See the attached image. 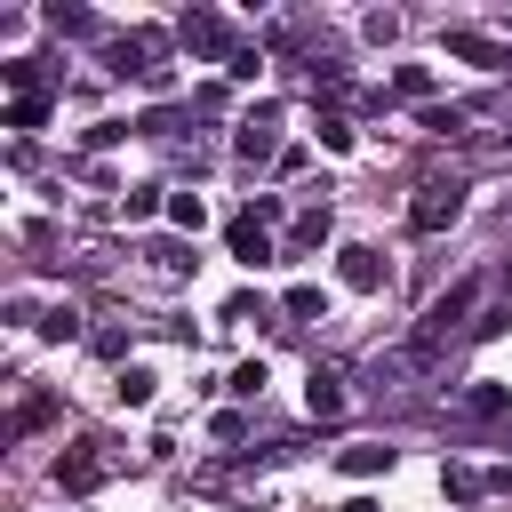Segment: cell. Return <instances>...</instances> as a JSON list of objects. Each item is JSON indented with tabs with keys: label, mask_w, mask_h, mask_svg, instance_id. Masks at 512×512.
<instances>
[{
	"label": "cell",
	"mask_w": 512,
	"mask_h": 512,
	"mask_svg": "<svg viewBox=\"0 0 512 512\" xmlns=\"http://www.w3.org/2000/svg\"><path fill=\"white\" fill-rule=\"evenodd\" d=\"M472 312H488V272H472V280H456L448 296H432V312H424V328H416V360H432L440 344H456V336H472Z\"/></svg>",
	"instance_id": "obj_1"
},
{
	"label": "cell",
	"mask_w": 512,
	"mask_h": 512,
	"mask_svg": "<svg viewBox=\"0 0 512 512\" xmlns=\"http://www.w3.org/2000/svg\"><path fill=\"white\" fill-rule=\"evenodd\" d=\"M456 216H464V184H456V176L416 184V200H408V232H424V240H432V232H448Z\"/></svg>",
	"instance_id": "obj_2"
},
{
	"label": "cell",
	"mask_w": 512,
	"mask_h": 512,
	"mask_svg": "<svg viewBox=\"0 0 512 512\" xmlns=\"http://www.w3.org/2000/svg\"><path fill=\"white\" fill-rule=\"evenodd\" d=\"M176 40H184V56H224V64L240 56V40H232V24H224L216 8H192V16L176 24Z\"/></svg>",
	"instance_id": "obj_3"
},
{
	"label": "cell",
	"mask_w": 512,
	"mask_h": 512,
	"mask_svg": "<svg viewBox=\"0 0 512 512\" xmlns=\"http://www.w3.org/2000/svg\"><path fill=\"white\" fill-rule=\"evenodd\" d=\"M224 248H232V256H240L248 272H264V264H280V240H272V224H256L248 208H240V216L224 224Z\"/></svg>",
	"instance_id": "obj_4"
},
{
	"label": "cell",
	"mask_w": 512,
	"mask_h": 512,
	"mask_svg": "<svg viewBox=\"0 0 512 512\" xmlns=\"http://www.w3.org/2000/svg\"><path fill=\"white\" fill-rule=\"evenodd\" d=\"M104 472H112V464H104V448H96V440H72V448L56 456V488H64V496L104 488Z\"/></svg>",
	"instance_id": "obj_5"
},
{
	"label": "cell",
	"mask_w": 512,
	"mask_h": 512,
	"mask_svg": "<svg viewBox=\"0 0 512 512\" xmlns=\"http://www.w3.org/2000/svg\"><path fill=\"white\" fill-rule=\"evenodd\" d=\"M272 128H280V112H272V104H248V112H240V128H232V152H240L248 168H256V160H280Z\"/></svg>",
	"instance_id": "obj_6"
},
{
	"label": "cell",
	"mask_w": 512,
	"mask_h": 512,
	"mask_svg": "<svg viewBox=\"0 0 512 512\" xmlns=\"http://www.w3.org/2000/svg\"><path fill=\"white\" fill-rule=\"evenodd\" d=\"M440 48H448L456 64H480V72H512V40H488V32H472V24H456Z\"/></svg>",
	"instance_id": "obj_7"
},
{
	"label": "cell",
	"mask_w": 512,
	"mask_h": 512,
	"mask_svg": "<svg viewBox=\"0 0 512 512\" xmlns=\"http://www.w3.org/2000/svg\"><path fill=\"white\" fill-rule=\"evenodd\" d=\"M160 48H168V32H152V24H136V32H120V40H112V72H120V80H128V72L144 80V72H160V64H152Z\"/></svg>",
	"instance_id": "obj_8"
},
{
	"label": "cell",
	"mask_w": 512,
	"mask_h": 512,
	"mask_svg": "<svg viewBox=\"0 0 512 512\" xmlns=\"http://www.w3.org/2000/svg\"><path fill=\"white\" fill-rule=\"evenodd\" d=\"M336 272H344V288H352V296H376V288H384V256H376V248H360V240H352V248H336Z\"/></svg>",
	"instance_id": "obj_9"
},
{
	"label": "cell",
	"mask_w": 512,
	"mask_h": 512,
	"mask_svg": "<svg viewBox=\"0 0 512 512\" xmlns=\"http://www.w3.org/2000/svg\"><path fill=\"white\" fill-rule=\"evenodd\" d=\"M504 408H512V392H504V384H488V376L456 392V416H464V424H496Z\"/></svg>",
	"instance_id": "obj_10"
},
{
	"label": "cell",
	"mask_w": 512,
	"mask_h": 512,
	"mask_svg": "<svg viewBox=\"0 0 512 512\" xmlns=\"http://www.w3.org/2000/svg\"><path fill=\"white\" fill-rule=\"evenodd\" d=\"M328 232H336V216H328V200H320V208H304V216L288 224L280 248H288V256H312V248H328Z\"/></svg>",
	"instance_id": "obj_11"
},
{
	"label": "cell",
	"mask_w": 512,
	"mask_h": 512,
	"mask_svg": "<svg viewBox=\"0 0 512 512\" xmlns=\"http://www.w3.org/2000/svg\"><path fill=\"white\" fill-rule=\"evenodd\" d=\"M304 408L328 424V416H344V376L336 368H312V384H304Z\"/></svg>",
	"instance_id": "obj_12"
},
{
	"label": "cell",
	"mask_w": 512,
	"mask_h": 512,
	"mask_svg": "<svg viewBox=\"0 0 512 512\" xmlns=\"http://www.w3.org/2000/svg\"><path fill=\"white\" fill-rule=\"evenodd\" d=\"M336 464H344L352 480H376V472H392V448H384V440H352Z\"/></svg>",
	"instance_id": "obj_13"
},
{
	"label": "cell",
	"mask_w": 512,
	"mask_h": 512,
	"mask_svg": "<svg viewBox=\"0 0 512 512\" xmlns=\"http://www.w3.org/2000/svg\"><path fill=\"white\" fill-rule=\"evenodd\" d=\"M112 392H120V408H152V392H160V376H152V368H136V360H128V368H120V376H112Z\"/></svg>",
	"instance_id": "obj_14"
},
{
	"label": "cell",
	"mask_w": 512,
	"mask_h": 512,
	"mask_svg": "<svg viewBox=\"0 0 512 512\" xmlns=\"http://www.w3.org/2000/svg\"><path fill=\"white\" fill-rule=\"evenodd\" d=\"M280 312H288V320H328V288H312V280H296V288L280 296Z\"/></svg>",
	"instance_id": "obj_15"
},
{
	"label": "cell",
	"mask_w": 512,
	"mask_h": 512,
	"mask_svg": "<svg viewBox=\"0 0 512 512\" xmlns=\"http://www.w3.org/2000/svg\"><path fill=\"white\" fill-rule=\"evenodd\" d=\"M16 136H32V128H48V96H8V112H0Z\"/></svg>",
	"instance_id": "obj_16"
},
{
	"label": "cell",
	"mask_w": 512,
	"mask_h": 512,
	"mask_svg": "<svg viewBox=\"0 0 512 512\" xmlns=\"http://www.w3.org/2000/svg\"><path fill=\"white\" fill-rule=\"evenodd\" d=\"M120 216H128V224H144V216H168V192H160V184H136V192L120 200Z\"/></svg>",
	"instance_id": "obj_17"
},
{
	"label": "cell",
	"mask_w": 512,
	"mask_h": 512,
	"mask_svg": "<svg viewBox=\"0 0 512 512\" xmlns=\"http://www.w3.org/2000/svg\"><path fill=\"white\" fill-rule=\"evenodd\" d=\"M168 224H176V232H200V224H208V200H200V192H168Z\"/></svg>",
	"instance_id": "obj_18"
},
{
	"label": "cell",
	"mask_w": 512,
	"mask_h": 512,
	"mask_svg": "<svg viewBox=\"0 0 512 512\" xmlns=\"http://www.w3.org/2000/svg\"><path fill=\"white\" fill-rule=\"evenodd\" d=\"M0 80H8L16 96H48V88H40V64H32V56H8V64H0Z\"/></svg>",
	"instance_id": "obj_19"
},
{
	"label": "cell",
	"mask_w": 512,
	"mask_h": 512,
	"mask_svg": "<svg viewBox=\"0 0 512 512\" xmlns=\"http://www.w3.org/2000/svg\"><path fill=\"white\" fill-rule=\"evenodd\" d=\"M416 128H424V136H448V144H456V136H464V112H456V104H424V120H416Z\"/></svg>",
	"instance_id": "obj_20"
},
{
	"label": "cell",
	"mask_w": 512,
	"mask_h": 512,
	"mask_svg": "<svg viewBox=\"0 0 512 512\" xmlns=\"http://www.w3.org/2000/svg\"><path fill=\"white\" fill-rule=\"evenodd\" d=\"M40 336H48V344H72V336H80V312H72V304H48V312H40Z\"/></svg>",
	"instance_id": "obj_21"
},
{
	"label": "cell",
	"mask_w": 512,
	"mask_h": 512,
	"mask_svg": "<svg viewBox=\"0 0 512 512\" xmlns=\"http://www.w3.org/2000/svg\"><path fill=\"white\" fill-rule=\"evenodd\" d=\"M440 488H448V496H456V504H472V496H480V488H488V480H480V472H472V464H448V472H440Z\"/></svg>",
	"instance_id": "obj_22"
},
{
	"label": "cell",
	"mask_w": 512,
	"mask_h": 512,
	"mask_svg": "<svg viewBox=\"0 0 512 512\" xmlns=\"http://www.w3.org/2000/svg\"><path fill=\"white\" fill-rule=\"evenodd\" d=\"M40 16H48V32H96V16H88V8H64V0L40 8Z\"/></svg>",
	"instance_id": "obj_23"
},
{
	"label": "cell",
	"mask_w": 512,
	"mask_h": 512,
	"mask_svg": "<svg viewBox=\"0 0 512 512\" xmlns=\"http://www.w3.org/2000/svg\"><path fill=\"white\" fill-rule=\"evenodd\" d=\"M264 384H272V376H264V360H240V368H232V392H240V400H256Z\"/></svg>",
	"instance_id": "obj_24"
},
{
	"label": "cell",
	"mask_w": 512,
	"mask_h": 512,
	"mask_svg": "<svg viewBox=\"0 0 512 512\" xmlns=\"http://www.w3.org/2000/svg\"><path fill=\"white\" fill-rule=\"evenodd\" d=\"M392 88H400V96H432V72H424V64H400Z\"/></svg>",
	"instance_id": "obj_25"
},
{
	"label": "cell",
	"mask_w": 512,
	"mask_h": 512,
	"mask_svg": "<svg viewBox=\"0 0 512 512\" xmlns=\"http://www.w3.org/2000/svg\"><path fill=\"white\" fill-rule=\"evenodd\" d=\"M208 432H216V440H224V448H240V440H248V416H240V408H224V416H216V424H208Z\"/></svg>",
	"instance_id": "obj_26"
},
{
	"label": "cell",
	"mask_w": 512,
	"mask_h": 512,
	"mask_svg": "<svg viewBox=\"0 0 512 512\" xmlns=\"http://www.w3.org/2000/svg\"><path fill=\"white\" fill-rule=\"evenodd\" d=\"M152 264H160V272H184V264H192V248H184V240H160V248H152Z\"/></svg>",
	"instance_id": "obj_27"
},
{
	"label": "cell",
	"mask_w": 512,
	"mask_h": 512,
	"mask_svg": "<svg viewBox=\"0 0 512 512\" xmlns=\"http://www.w3.org/2000/svg\"><path fill=\"white\" fill-rule=\"evenodd\" d=\"M224 320H272V304H264V296H232V304H224Z\"/></svg>",
	"instance_id": "obj_28"
},
{
	"label": "cell",
	"mask_w": 512,
	"mask_h": 512,
	"mask_svg": "<svg viewBox=\"0 0 512 512\" xmlns=\"http://www.w3.org/2000/svg\"><path fill=\"white\" fill-rule=\"evenodd\" d=\"M504 320H512V312H504V304H488V312L472 320V344H488V336H504Z\"/></svg>",
	"instance_id": "obj_29"
},
{
	"label": "cell",
	"mask_w": 512,
	"mask_h": 512,
	"mask_svg": "<svg viewBox=\"0 0 512 512\" xmlns=\"http://www.w3.org/2000/svg\"><path fill=\"white\" fill-rule=\"evenodd\" d=\"M120 136H128V120H96V128H88V152H104V144H120Z\"/></svg>",
	"instance_id": "obj_30"
},
{
	"label": "cell",
	"mask_w": 512,
	"mask_h": 512,
	"mask_svg": "<svg viewBox=\"0 0 512 512\" xmlns=\"http://www.w3.org/2000/svg\"><path fill=\"white\" fill-rule=\"evenodd\" d=\"M320 144H328V152H352V128H344V120L328 112V120H320Z\"/></svg>",
	"instance_id": "obj_31"
},
{
	"label": "cell",
	"mask_w": 512,
	"mask_h": 512,
	"mask_svg": "<svg viewBox=\"0 0 512 512\" xmlns=\"http://www.w3.org/2000/svg\"><path fill=\"white\" fill-rule=\"evenodd\" d=\"M344 512H384V504H376V496H352V504H344Z\"/></svg>",
	"instance_id": "obj_32"
},
{
	"label": "cell",
	"mask_w": 512,
	"mask_h": 512,
	"mask_svg": "<svg viewBox=\"0 0 512 512\" xmlns=\"http://www.w3.org/2000/svg\"><path fill=\"white\" fill-rule=\"evenodd\" d=\"M504 144H512V136H504Z\"/></svg>",
	"instance_id": "obj_33"
}]
</instances>
